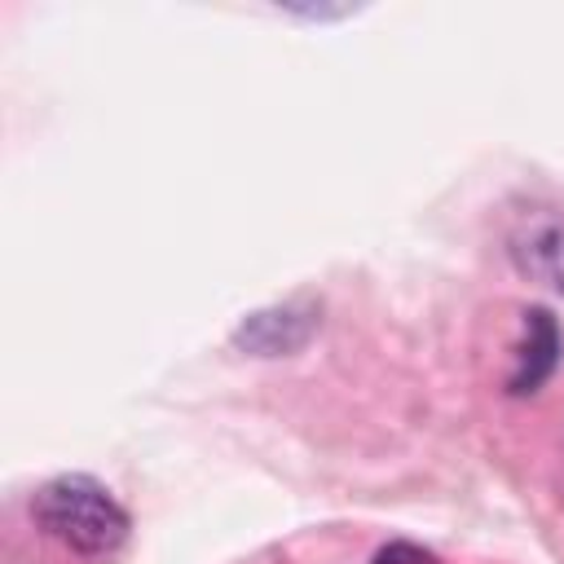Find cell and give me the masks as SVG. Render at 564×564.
I'll list each match as a JSON object with an SVG mask.
<instances>
[{
  "label": "cell",
  "mask_w": 564,
  "mask_h": 564,
  "mask_svg": "<svg viewBox=\"0 0 564 564\" xmlns=\"http://www.w3.org/2000/svg\"><path fill=\"white\" fill-rule=\"evenodd\" d=\"M31 520L75 555H110L128 538V511L101 480L84 471L44 480L31 494Z\"/></svg>",
  "instance_id": "cell-1"
},
{
  "label": "cell",
  "mask_w": 564,
  "mask_h": 564,
  "mask_svg": "<svg viewBox=\"0 0 564 564\" xmlns=\"http://www.w3.org/2000/svg\"><path fill=\"white\" fill-rule=\"evenodd\" d=\"M317 326H322L317 304L286 300V304H273V308L242 317L234 330V348H242L251 357H291L317 335Z\"/></svg>",
  "instance_id": "cell-2"
},
{
  "label": "cell",
  "mask_w": 564,
  "mask_h": 564,
  "mask_svg": "<svg viewBox=\"0 0 564 564\" xmlns=\"http://www.w3.org/2000/svg\"><path fill=\"white\" fill-rule=\"evenodd\" d=\"M560 352H564V335H560V322L551 317V308H524V344H520V357H516L507 388L516 397L538 392L555 375Z\"/></svg>",
  "instance_id": "cell-3"
},
{
  "label": "cell",
  "mask_w": 564,
  "mask_h": 564,
  "mask_svg": "<svg viewBox=\"0 0 564 564\" xmlns=\"http://www.w3.org/2000/svg\"><path fill=\"white\" fill-rule=\"evenodd\" d=\"M511 256L524 273L551 282L564 291V216L560 212H533L520 220L511 238Z\"/></svg>",
  "instance_id": "cell-4"
},
{
  "label": "cell",
  "mask_w": 564,
  "mask_h": 564,
  "mask_svg": "<svg viewBox=\"0 0 564 564\" xmlns=\"http://www.w3.org/2000/svg\"><path fill=\"white\" fill-rule=\"evenodd\" d=\"M370 564H441L432 551H423V546H414V542H388V546H379L375 551V560Z\"/></svg>",
  "instance_id": "cell-5"
}]
</instances>
